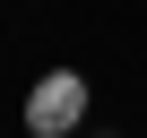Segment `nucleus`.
Returning a JSON list of instances; mask_svg holds the SVG:
<instances>
[{
	"instance_id": "nucleus-1",
	"label": "nucleus",
	"mask_w": 147,
	"mask_h": 138,
	"mask_svg": "<svg viewBox=\"0 0 147 138\" xmlns=\"http://www.w3.org/2000/svg\"><path fill=\"white\" fill-rule=\"evenodd\" d=\"M26 129L35 138H78L87 129V78L78 69H52V78L26 95Z\"/></svg>"
},
{
	"instance_id": "nucleus-2",
	"label": "nucleus",
	"mask_w": 147,
	"mask_h": 138,
	"mask_svg": "<svg viewBox=\"0 0 147 138\" xmlns=\"http://www.w3.org/2000/svg\"><path fill=\"white\" fill-rule=\"evenodd\" d=\"M78 138H121V129H113V121H87V129H78Z\"/></svg>"
}]
</instances>
